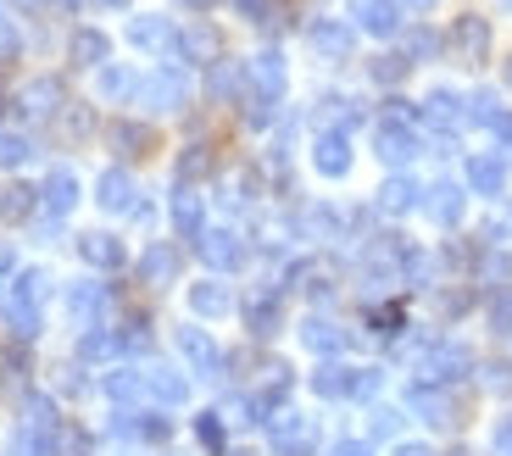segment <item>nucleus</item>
<instances>
[{"mask_svg": "<svg viewBox=\"0 0 512 456\" xmlns=\"http://www.w3.org/2000/svg\"><path fill=\"white\" fill-rule=\"evenodd\" d=\"M128 101H140L145 112H179V106L190 101V78H184L179 67H156V73H145L140 84H134Z\"/></svg>", "mask_w": 512, "mask_h": 456, "instance_id": "nucleus-1", "label": "nucleus"}, {"mask_svg": "<svg viewBox=\"0 0 512 456\" xmlns=\"http://www.w3.org/2000/svg\"><path fill=\"white\" fill-rule=\"evenodd\" d=\"M45 273H39V267H28V273H17V284L12 290H6V317H12V329L23 334H39V301H45Z\"/></svg>", "mask_w": 512, "mask_h": 456, "instance_id": "nucleus-2", "label": "nucleus"}, {"mask_svg": "<svg viewBox=\"0 0 512 456\" xmlns=\"http://www.w3.org/2000/svg\"><path fill=\"white\" fill-rule=\"evenodd\" d=\"M468 368H474L468 345H423V351H418V379H412V384L440 390V384H457Z\"/></svg>", "mask_w": 512, "mask_h": 456, "instance_id": "nucleus-3", "label": "nucleus"}, {"mask_svg": "<svg viewBox=\"0 0 512 456\" xmlns=\"http://www.w3.org/2000/svg\"><path fill=\"white\" fill-rule=\"evenodd\" d=\"M373 151H379V162L407 167L412 156H418V128H412V123H396V117H384V123L373 128Z\"/></svg>", "mask_w": 512, "mask_h": 456, "instance_id": "nucleus-4", "label": "nucleus"}, {"mask_svg": "<svg viewBox=\"0 0 512 456\" xmlns=\"http://www.w3.org/2000/svg\"><path fill=\"white\" fill-rule=\"evenodd\" d=\"M268 434H273V445H279V456H312V418H301V412H273V423H268Z\"/></svg>", "mask_w": 512, "mask_h": 456, "instance_id": "nucleus-5", "label": "nucleus"}, {"mask_svg": "<svg viewBox=\"0 0 512 456\" xmlns=\"http://www.w3.org/2000/svg\"><path fill=\"white\" fill-rule=\"evenodd\" d=\"M351 23L373 39L401 34V0H351Z\"/></svg>", "mask_w": 512, "mask_h": 456, "instance_id": "nucleus-6", "label": "nucleus"}, {"mask_svg": "<svg viewBox=\"0 0 512 456\" xmlns=\"http://www.w3.org/2000/svg\"><path fill=\"white\" fill-rule=\"evenodd\" d=\"M446 45L451 51H457V62H485L490 56V23L485 17H457V23H451V34H446Z\"/></svg>", "mask_w": 512, "mask_h": 456, "instance_id": "nucleus-7", "label": "nucleus"}, {"mask_svg": "<svg viewBox=\"0 0 512 456\" xmlns=\"http://www.w3.org/2000/svg\"><path fill=\"white\" fill-rule=\"evenodd\" d=\"M312 167H318L323 178H346L351 173V140H346V128H323L318 140H312Z\"/></svg>", "mask_w": 512, "mask_h": 456, "instance_id": "nucleus-8", "label": "nucleus"}, {"mask_svg": "<svg viewBox=\"0 0 512 456\" xmlns=\"http://www.w3.org/2000/svg\"><path fill=\"white\" fill-rule=\"evenodd\" d=\"M307 39H312V51H318V56H334V62H346V56L357 51V28L340 23V17H318V23L307 28Z\"/></svg>", "mask_w": 512, "mask_h": 456, "instance_id": "nucleus-9", "label": "nucleus"}, {"mask_svg": "<svg viewBox=\"0 0 512 456\" xmlns=\"http://www.w3.org/2000/svg\"><path fill=\"white\" fill-rule=\"evenodd\" d=\"M195 245H201V262H206V267H218V273H229V267L245 262V240L234 234V228H206Z\"/></svg>", "mask_w": 512, "mask_h": 456, "instance_id": "nucleus-10", "label": "nucleus"}, {"mask_svg": "<svg viewBox=\"0 0 512 456\" xmlns=\"http://www.w3.org/2000/svg\"><path fill=\"white\" fill-rule=\"evenodd\" d=\"M179 356L201 373V379H218V368H223V351L212 345L206 329H179Z\"/></svg>", "mask_w": 512, "mask_h": 456, "instance_id": "nucleus-11", "label": "nucleus"}, {"mask_svg": "<svg viewBox=\"0 0 512 456\" xmlns=\"http://www.w3.org/2000/svg\"><path fill=\"white\" fill-rule=\"evenodd\" d=\"M418 117L429 128H440V134H451V128L468 123V106H462V95H451V89H435V95L418 106Z\"/></svg>", "mask_w": 512, "mask_h": 456, "instance_id": "nucleus-12", "label": "nucleus"}, {"mask_svg": "<svg viewBox=\"0 0 512 456\" xmlns=\"http://www.w3.org/2000/svg\"><path fill=\"white\" fill-rule=\"evenodd\" d=\"M101 306H106V284H73L67 290V317H73L78 329H101Z\"/></svg>", "mask_w": 512, "mask_h": 456, "instance_id": "nucleus-13", "label": "nucleus"}, {"mask_svg": "<svg viewBox=\"0 0 512 456\" xmlns=\"http://www.w3.org/2000/svg\"><path fill=\"white\" fill-rule=\"evenodd\" d=\"M39 206H45V217H67L78 206V178L67 173V167H56V173L39 184Z\"/></svg>", "mask_w": 512, "mask_h": 456, "instance_id": "nucleus-14", "label": "nucleus"}, {"mask_svg": "<svg viewBox=\"0 0 512 456\" xmlns=\"http://www.w3.org/2000/svg\"><path fill=\"white\" fill-rule=\"evenodd\" d=\"M173 228H179V240H201L206 234V206H201V195H195L190 184L173 190Z\"/></svg>", "mask_w": 512, "mask_h": 456, "instance_id": "nucleus-15", "label": "nucleus"}, {"mask_svg": "<svg viewBox=\"0 0 512 456\" xmlns=\"http://www.w3.org/2000/svg\"><path fill=\"white\" fill-rule=\"evenodd\" d=\"M134 195H140V190H134V178H128L123 167H106L101 184H95V201H101L106 212H134V206H140Z\"/></svg>", "mask_w": 512, "mask_h": 456, "instance_id": "nucleus-16", "label": "nucleus"}, {"mask_svg": "<svg viewBox=\"0 0 512 456\" xmlns=\"http://www.w3.org/2000/svg\"><path fill=\"white\" fill-rule=\"evenodd\" d=\"M379 212H390V217H401V212H412V206H423V190H418V178H407V173H396V178H384L379 184Z\"/></svg>", "mask_w": 512, "mask_h": 456, "instance_id": "nucleus-17", "label": "nucleus"}, {"mask_svg": "<svg viewBox=\"0 0 512 456\" xmlns=\"http://www.w3.org/2000/svg\"><path fill=\"white\" fill-rule=\"evenodd\" d=\"M423 206H429V217H435L440 228H457L462 223V184L440 178L435 190H423Z\"/></svg>", "mask_w": 512, "mask_h": 456, "instance_id": "nucleus-18", "label": "nucleus"}, {"mask_svg": "<svg viewBox=\"0 0 512 456\" xmlns=\"http://www.w3.org/2000/svg\"><path fill=\"white\" fill-rule=\"evenodd\" d=\"M128 39H134L140 51H167V56H173V45H179V34H173L167 17H134V23H128Z\"/></svg>", "mask_w": 512, "mask_h": 456, "instance_id": "nucleus-19", "label": "nucleus"}, {"mask_svg": "<svg viewBox=\"0 0 512 456\" xmlns=\"http://www.w3.org/2000/svg\"><path fill=\"white\" fill-rule=\"evenodd\" d=\"M78 256H84L90 267H106V273L128 262V251H123V240H117V234H78Z\"/></svg>", "mask_w": 512, "mask_h": 456, "instance_id": "nucleus-20", "label": "nucleus"}, {"mask_svg": "<svg viewBox=\"0 0 512 456\" xmlns=\"http://www.w3.org/2000/svg\"><path fill=\"white\" fill-rule=\"evenodd\" d=\"M173 56H184V62H223V39L212 34L206 23H195L190 34H179V45H173Z\"/></svg>", "mask_w": 512, "mask_h": 456, "instance_id": "nucleus-21", "label": "nucleus"}, {"mask_svg": "<svg viewBox=\"0 0 512 456\" xmlns=\"http://www.w3.org/2000/svg\"><path fill=\"white\" fill-rule=\"evenodd\" d=\"M140 273H145V284H173L179 279V245L151 240V251L140 256Z\"/></svg>", "mask_w": 512, "mask_h": 456, "instance_id": "nucleus-22", "label": "nucleus"}, {"mask_svg": "<svg viewBox=\"0 0 512 456\" xmlns=\"http://www.w3.org/2000/svg\"><path fill=\"white\" fill-rule=\"evenodd\" d=\"M145 395L162 401V406H184L190 401V384H184V373H173V368H145Z\"/></svg>", "mask_w": 512, "mask_h": 456, "instance_id": "nucleus-23", "label": "nucleus"}, {"mask_svg": "<svg viewBox=\"0 0 512 456\" xmlns=\"http://www.w3.org/2000/svg\"><path fill=\"white\" fill-rule=\"evenodd\" d=\"M190 312H195V317H223V312H234V295H229V284H218V279H201V284H190Z\"/></svg>", "mask_w": 512, "mask_h": 456, "instance_id": "nucleus-24", "label": "nucleus"}, {"mask_svg": "<svg viewBox=\"0 0 512 456\" xmlns=\"http://www.w3.org/2000/svg\"><path fill=\"white\" fill-rule=\"evenodd\" d=\"M251 84H256V95H268V101H279L284 95V56L279 51H262L251 62Z\"/></svg>", "mask_w": 512, "mask_h": 456, "instance_id": "nucleus-25", "label": "nucleus"}, {"mask_svg": "<svg viewBox=\"0 0 512 456\" xmlns=\"http://www.w3.org/2000/svg\"><path fill=\"white\" fill-rule=\"evenodd\" d=\"M106 56H112V39L101 28H78L73 34V67H106Z\"/></svg>", "mask_w": 512, "mask_h": 456, "instance_id": "nucleus-26", "label": "nucleus"}, {"mask_svg": "<svg viewBox=\"0 0 512 456\" xmlns=\"http://www.w3.org/2000/svg\"><path fill=\"white\" fill-rule=\"evenodd\" d=\"M106 140H112L123 156H151L156 151V134L145 123H112L106 128Z\"/></svg>", "mask_w": 512, "mask_h": 456, "instance_id": "nucleus-27", "label": "nucleus"}, {"mask_svg": "<svg viewBox=\"0 0 512 456\" xmlns=\"http://www.w3.org/2000/svg\"><path fill=\"white\" fill-rule=\"evenodd\" d=\"M351 373H357V368H346V362H323V368L312 373V395H323V401H346V395H351Z\"/></svg>", "mask_w": 512, "mask_h": 456, "instance_id": "nucleus-28", "label": "nucleus"}, {"mask_svg": "<svg viewBox=\"0 0 512 456\" xmlns=\"http://www.w3.org/2000/svg\"><path fill=\"white\" fill-rule=\"evenodd\" d=\"M468 184H474L479 195H501L507 190V162H501V156H474V162H468Z\"/></svg>", "mask_w": 512, "mask_h": 456, "instance_id": "nucleus-29", "label": "nucleus"}, {"mask_svg": "<svg viewBox=\"0 0 512 456\" xmlns=\"http://www.w3.org/2000/svg\"><path fill=\"white\" fill-rule=\"evenodd\" d=\"M407 406H412V412H418L423 423H440V429H446V423H451V401H446V395H440V390H429V384H412Z\"/></svg>", "mask_w": 512, "mask_h": 456, "instance_id": "nucleus-30", "label": "nucleus"}, {"mask_svg": "<svg viewBox=\"0 0 512 456\" xmlns=\"http://www.w3.org/2000/svg\"><path fill=\"white\" fill-rule=\"evenodd\" d=\"M301 340H307V351H318V356H329V362H334V351L346 345V334L334 329L329 317H307V323H301Z\"/></svg>", "mask_w": 512, "mask_h": 456, "instance_id": "nucleus-31", "label": "nucleus"}, {"mask_svg": "<svg viewBox=\"0 0 512 456\" xmlns=\"http://www.w3.org/2000/svg\"><path fill=\"white\" fill-rule=\"evenodd\" d=\"M245 323H251V334H262V340H268V334H279V301H273L268 290L262 295H251V301H245Z\"/></svg>", "mask_w": 512, "mask_h": 456, "instance_id": "nucleus-32", "label": "nucleus"}, {"mask_svg": "<svg viewBox=\"0 0 512 456\" xmlns=\"http://www.w3.org/2000/svg\"><path fill=\"white\" fill-rule=\"evenodd\" d=\"M34 206H39V190H28V184H6V190H0V223H23Z\"/></svg>", "mask_w": 512, "mask_h": 456, "instance_id": "nucleus-33", "label": "nucleus"}, {"mask_svg": "<svg viewBox=\"0 0 512 456\" xmlns=\"http://www.w3.org/2000/svg\"><path fill=\"white\" fill-rule=\"evenodd\" d=\"M106 395H112L117 406L140 401V395H145V368H117V373H106Z\"/></svg>", "mask_w": 512, "mask_h": 456, "instance_id": "nucleus-34", "label": "nucleus"}, {"mask_svg": "<svg viewBox=\"0 0 512 456\" xmlns=\"http://www.w3.org/2000/svg\"><path fill=\"white\" fill-rule=\"evenodd\" d=\"M78 351H84V362H106V356L123 351V334H117V329H90Z\"/></svg>", "mask_w": 512, "mask_h": 456, "instance_id": "nucleus-35", "label": "nucleus"}, {"mask_svg": "<svg viewBox=\"0 0 512 456\" xmlns=\"http://www.w3.org/2000/svg\"><path fill=\"white\" fill-rule=\"evenodd\" d=\"M468 123H501V101H496V89H474L468 95Z\"/></svg>", "mask_w": 512, "mask_h": 456, "instance_id": "nucleus-36", "label": "nucleus"}, {"mask_svg": "<svg viewBox=\"0 0 512 456\" xmlns=\"http://www.w3.org/2000/svg\"><path fill=\"white\" fill-rule=\"evenodd\" d=\"M301 234H312V240H334V234H340V217H334L329 206H312V212L301 217Z\"/></svg>", "mask_w": 512, "mask_h": 456, "instance_id": "nucleus-37", "label": "nucleus"}, {"mask_svg": "<svg viewBox=\"0 0 512 456\" xmlns=\"http://www.w3.org/2000/svg\"><path fill=\"white\" fill-rule=\"evenodd\" d=\"M206 173H212V151H206V145H190V151H184V162H179V184L206 178Z\"/></svg>", "mask_w": 512, "mask_h": 456, "instance_id": "nucleus-38", "label": "nucleus"}, {"mask_svg": "<svg viewBox=\"0 0 512 456\" xmlns=\"http://www.w3.org/2000/svg\"><path fill=\"white\" fill-rule=\"evenodd\" d=\"M56 101H62V89H56V84H34V89H28V95H23V106H28V112H34V117L56 112Z\"/></svg>", "mask_w": 512, "mask_h": 456, "instance_id": "nucleus-39", "label": "nucleus"}, {"mask_svg": "<svg viewBox=\"0 0 512 456\" xmlns=\"http://www.w3.org/2000/svg\"><path fill=\"white\" fill-rule=\"evenodd\" d=\"M134 84H140V78H128L123 67H101V95H106V101H117V95H134Z\"/></svg>", "mask_w": 512, "mask_h": 456, "instance_id": "nucleus-40", "label": "nucleus"}, {"mask_svg": "<svg viewBox=\"0 0 512 456\" xmlns=\"http://www.w3.org/2000/svg\"><path fill=\"white\" fill-rule=\"evenodd\" d=\"M195 434H201L206 451H223V412H201V418H195Z\"/></svg>", "mask_w": 512, "mask_h": 456, "instance_id": "nucleus-41", "label": "nucleus"}, {"mask_svg": "<svg viewBox=\"0 0 512 456\" xmlns=\"http://www.w3.org/2000/svg\"><path fill=\"white\" fill-rule=\"evenodd\" d=\"M379 384H384L379 368H357V373H351V395H357V401H373V395H379Z\"/></svg>", "mask_w": 512, "mask_h": 456, "instance_id": "nucleus-42", "label": "nucleus"}, {"mask_svg": "<svg viewBox=\"0 0 512 456\" xmlns=\"http://www.w3.org/2000/svg\"><path fill=\"white\" fill-rule=\"evenodd\" d=\"M490 329L512 334V290H496V301H490Z\"/></svg>", "mask_w": 512, "mask_h": 456, "instance_id": "nucleus-43", "label": "nucleus"}, {"mask_svg": "<svg viewBox=\"0 0 512 456\" xmlns=\"http://www.w3.org/2000/svg\"><path fill=\"white\" fill-rule=\"evenodd\" d=\"M407 56H379V62H373V78H379V84H401V78H407Z\"/></svg>", "mask_w": 512, "mask_h": 456, "instance_id": "nucleus-44", "label": "nucleus"}, {"mask_svg": "<svg viewBox=\"0 0 512 456\" xmlns=\"http://www.w3.org/2000/svg\"><path fill=\"white\" fill-rule=\"evenodd\" d=\"M368 429L379 434V440H384V434H396V429H401V412H396V406H373V412H368Z\"/></svg>", "mask_w": 512, "mask_h": 456, "instance_id": "nucleus-45", "label": "nucleus"}, {"mask_svg": "<svg viewBox=\"0 0 512 456\" xmlns=\"http://www.w3.org/2000/svg\"><path fill=\"white\" fill-rule=\"evenodd\" d=\"M23 156H28V140H23V134H0V162L17 167Z\"/></svg>", "mask_w": 512, "mask_h": 456, "instance_id": "nucleus-46", "label": "nucleus"}, {"mask_svg": "<svg viewBox=\"0 0 512 456\" xmlns=\"http://www.w3.org/2000/svg\"><path fill=\"white\" fill-rule=\"evenodd\" d=\"M440 51V39L429 34V28H418V34H407V56H435Z\"/></svg>", "mask_w": 512, "mask_h": 456, "instance_id": "nucleus-47", "label": "nucleus"}, {"mask_svg": "<svg viewBox=\"0 0 512 456\" xmlns=\"http://www.w3.org/2000/svg\"><path fill=\"white\" fill-rule=\"evenodd\" d=\"M329 456H373V445L368 440H334Z\"/></svg>", "mask_w": 512, "mask_h": 456, "instance_id": "nucleus-48", "label": "nucleus"}, {"mask_svg": "<svg viewBox=\"0 0 512 456\" xmlns=\"http://www.w3.org/2000/svg\"><path fill=\"white\" fill-rule=\"evenodd\" d=\"M485 234H490V240H501V234H512V212H496V217L485 223Z\"/></svg>", "mask_w": 512, "mask_h": 456, "instance_id": "nucleus-49", "label": "nucleus"}, {"mask_svg": "<svg viewBox=\"0 0 512 456\" xmlns=\"http://www.w3.org/2000/svg\"><path fill=\"white\" fill-rule=\"evenodd\" d=\"M496 456H512V418H501L496 429Z\"/></svg>", "mask_w": 512, "mask_h": 456, "instance_id": "nucleus-50", "label": "nucleus"}, {"mask_svg": "<svg viewBox=\"0 0 512 456\" xmlns=\"http://www.w3.org/2000/svg\"><path fill=\"white\" fill-rule=\"evenodd\" d=\"M234 6H240L245 17H268V0H234Z\"/></svg>", "mask_w": 512, "mask_h": 456, "instance_id": "nucleus-51", "label": "nucleus"}, {"mask_svg": "<svg viewBox=\"0 0 512 456\" xmlns=\"http://www.w3.org/2000/svg\"><path fill=\"white\" fill-rule=\"evenodd\" d=\"M0 56H17V34L6 23H0Z\"/></svg>", "mask_w": 512, "mask_h": 456, "instance_id": "nucleus-52", "label": "nucleus"}, {"mask_svg": "<svg viewBox=\"0 0 512 456\" xmlns=\"http://www.w3.org/2000/svg\"><path fill=\"white\" fill-rule=\"evenodd\" d=\"M390 456H435V451H429V445H396Z\"/></svg>", "mask_w": 512, "mask_h": 456, "instance_id": "nucleus-53", "label": "nucleus"}, {"mask_svg": "<svg viewBox=\"0 0 512 456\" xmlns=\"http://www.w3.org/2000/svg\"><path fill=\"white\" fill-rule=\"evenodd\" d=\"M496 134H501V145L512 151V117H501V123H496Z\"/></svg>", "mask_w": 512, "mask_h": 456, "instance_id": "nucleus-54", "label": "nucleus"}, {"mask_svg": "<svg viewBox=\"0 0 512 456\" xmlns=\"http://www.w3.org/2000/svg\"><path fill=\"white\" fill-rule=\"evenodd\" d=\"M179 6H195V12H206V6H212V0H179Z\"/></svg>", "mask_w": 512, "mask_h": 456, "instance_id": "nucleus-55", "label": "nucleus"}, {"mask_svg": "<svg viewBox=\"0 0 512 456\" xmlns=\"http://www.w3.org/2000/svg\"><path fill=\"white\" fill-rule=\"evenodd\" d=\"M95 6H112V12H123V6H128V0H95Z\"/></svg>", "mask_w": 512, "mask_h": 456, "instance_id": "nucleus-56", "label": "nucleus"}, {"mask_svg": "<svg viewBox=\"0 0 512 456\" xmlns=\"http://www.w3.org/2000/svg\"><path fill=\"white\" fill-rule=\"evenodd\" d=\"M17 6H28V12H39V6H45V0H17Z\"/></svg>", "mask_w": 512, "mask_h": 456, "instance_id": "nucleus-57", "label": "nucleus"}, {"mask_svg": "<svg viewBox=\"0 0 512 456\" xmlns=\"http://www.w3.org/2000/svg\"><path fill=\"white\" fill-rule=\"evenodd\" d=\"M507 89H512V56H507Z\"/></svg>", "mask_w": 512, "mask_h": 456, "instance_id": "nucleus-58", "label": "nucleus"}, {"mask_svg": "<svg viewBox=\"0 0 512 456\" xmlns=\"http://www.w3.org/2000/svg\"><path fill=\"white\" fill-rule=\"evenodd\" d=\"M412 6H429V0H412Z\"/></svg>", "mask_w": 512, "mask_h": 456, "instance_id": "nucleus-59", "label": "nucleus"}, {"mask_svg": "<svg viewBox=\"0 0 512 456\" xmlns=\"http://www.w3.org/2000/svg\"><path fill=\"white\" fill-rule=\"evenodd\" d=\"M0 312H6V295H0Z\"/></svg>", "mask_w": 512, "mask_h": 456, "instance_id": "nucleus-60", "label": "nucleus"}, {"mask_svg": "<svg viewBox=\"0 0 512 456\" xmlns=\"http://www.w3.org/2000/svg\"><path fill=\"white\" fill-rule=\"evenodd\" d=\"M234 456H251V451H234Z\"/></svg>", "mask_w": 512, "mask_h": 456, "instance_id": "nucleus-61", "label": "nucleus"}, {"mask_svg": "<svg viewBox=\"0 0 512 456\" xmlns=\"http://www.w3.org/2000/svg\"><path fill=\"white\" fill-rule=\"evenodd\" d=\"M507 6H512V0H507Z\"/></svg>", "mask_w": 512, "mask_h": 456, "instance_id": "nucleus-62", "label": "nucleus"}]
</instances>
